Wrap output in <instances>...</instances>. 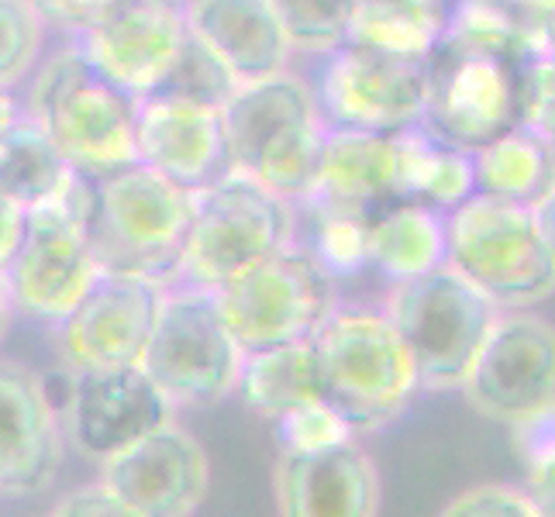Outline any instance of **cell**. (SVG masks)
Segmentation results:
<instances>
[{"label":"cell","mask_w":555,"mask_h":517,"mask_svg":"<svg viewBox=\"0 0 555 517\" xmlns=\"http://www.w3.org/2000/svg\"><path fill=\"white\" fill-rule=\"evenodd\" d=\"M49 46L52 31L31 0H0V90H22Z\"/></svg>","instance_id":"31"},{"label":"cell","mask_w":555,"mask_h":517,"mask_svg":"<svg viewBox=\"0 0 555 517\" xmlns=\"http://www.w3.org/2000/svg\"><path fill=\"white\" fill-rule=\"evenodd\" d=\"M383 314L408 345L421 390L446 393L463 390L501 311L469 280L438 266L425 276L393 283Z\"/></svg>","instance_id":"9"},{"label":"cell","mask_w":555,"mask_h":517,"mask_svg":"<svg viewBox=\"0 0 555 517\" xmlns=\"http://www.w3.org/2000/svg\"><path fill=\"white\" fill-rule=\"evenodd\" d=\"M414 4H425V8H435V11H446L452 8V0H414Z\"/></svg>","instance_id":"46"},{"label":"cell","mask_w":555,"mask_h":517,"mask_svg":"<svg viewBox=\"0 0 555 517\" xmlns=\"http://www.w3.org/2000/svg\"><path fill=\"white\" fill-rule=\"evenodd\" d=\"M163 283L101 273L76 308L52 324V341L69 373L139 366L159 314Z\"/></svg>","instance_id":"14"},{"label":"cell","mask_w":555,"mask_h":517,"mask_svg":"<svg viewBox=\"0 0 555 517\" xmlns=\"http://www.w3.org/2000/svg\"><path fill=\"white\" fill-rule=\"evenodd\" d=\"M49 517H135V514L114 501L101 483H93V487L73 490L69 496H63Z\"/></svg>","instance_id":"39"},{"label":"cell","mask_w":555,"mask_h":517,"mask_svg":"<svg viewBox=\"0 0 555 517\" xmlns=\"http://www.w3.org/2000/svg\"><path fill=\"white\" fill-rule=\"evenodd\" d=\"M73 166L49 131L22 111L0 128V194L22 210H31L63 194Z\"/></svg>","instance_id":"25"},{"label":"cell","mask_w":555,"mask_h":517,"mask_svg":"<svg viewBox=\"0 0 555 517\" xmlns=\"http://www.w3.org/2000/svg\"><path fill=\"white\" fill-rule=\"evenodd\" d=\"M235 90H238V80H235L232 73H228V66L204 42H197L194 35H186V42H183V49L177 55V63L169 66L166 80L159 83L156 93L224 111V104L232 101Z\"/></svg>","instance_id":"33"},{"label":"cell","mask_w":555,"mask_h":517,"mask_svg":"<svg viewBox=\"0 0 555 517\" xmlns=\"http://www.w3.org/2000/svg\"><path fill=\"white\" fill-rule=\"evenodd\" d=\"M276 442L280 452H321V449H335L356 442V431L346 417L332 411L324 400H311V404H300L294 411L280 414L276 421Z\"/></svg>","instance_id":"34"},{"label":"cell","mask_w":555,"mask_h":517,"mask_svg":"<svg viewBox=\"0 0 555 517\" xmlns=\"http://www.w3.org/2000/svg\"><path fill=\"white\" fill-rule=\"evenodd\" d=\"M308 80L328 128L397 135L421 125L428 60L341 42L332 52L314 55Z\"/></svg>","instance_id":"12"},{"label":"cell","mask_w":555,"mask_h":517,"mask_svg":"<svg viewBox=\"0 0 555 517\" xmlns=\"http://www.w3.org/2000/svg\"><path fill=\"white\" fill-rule=\"evenodd\" d=\"M22 111V90H0V128Z\"/></svg>","instance_id":"43"},{"label":"cell","mask_w":555,"mask_h":517,"mask_svg":"<svg viewBox=\"0 0 555 517\" xmlns=\"http://www.w3.org/2000/svg\"><path fill=\"white\" fill-rule=\"evenodd\" d=\"M294 55H324L346 42L356 0H270Z\"/></svg>","instance_id":"32"},{"label":"cell","mask_w":555,"mask_h":517,"mask_svg":"<svg viewBox=\"0 0 555 517\" xmlns=\"http://www.w3.org/2000/svg\"><path fill=\"white\" fill-rule=\"evenodd\" d=\"M35 11L42 14V22L55 38H73L80 35L87 22H93L111 0H31Z\"/></svg>","instance_id":"38"},{"label":"cell","mask_w":555,"mask_h":517,"mask_svg":"<svg viewBox=\"0 0 555 517\" xmlns=\"http://www.w3.org/2000/svg\"><path fill=\"white\" fill-rule=\"evenodd\" d=\"M300 210L297 201L232 169L215 186L194 194V221L166 283L218 286L232 283L280 248L297 245Z\"/></svg>","instance_id":"4"},{"label":"cell","mask_w":555,"mask_h":517,"mask_svg":"<svg viewBox=\"0 0 555 517\" xmlns=\"http://www.w3.org/2000/svg\"><path fill=\"white\" fill-rule=\"evenodd\" d=\"M438 517H534L525 487L480 483L455 493Z\"/></svg>","instance_id":"35"},{"label":"cell","mask_w":555,"mask_h":517,"mask_svg":"<svg viewBox=\"0 0 555 517\" xmlns=\"http://www.w3.org/2000/svg\"><path fill=\"white\" fill-rule=\"evenodd\" d=\"M390 139L397 201H414L449 215L476 194L473 152L442 142L425 125L404 128Z\"/></svg>","instance_id":"23"},{"label":"cell","mask_w":555,"mask_h":517,"mask_svg":"<svg viewBox=\"0 0 555 517\" xmlns=\"http://www.w3.org/2000/svg\"><path fill=\"white\" fill-rule=\"evenodd\" d=\"M446 35V11L414 0H356L346 42L428 60Z\"/></svg>","instance_id":"29"},{"label":"cell","mask_w":555,"mask_h":517,"mask_svg":"<svg viewBox=\"0 0 555 517\" xmlns=\"http://www.w3.org/2000/svg\"><path fill=\"white\" fill-rule=\"evenodd\" d=\"M22 232H25V210L0 194V270H4L8 259L14 256Z\"/></svg>","instance_id":"41"},{"label":"cell","mask_w":555,"mask_h":517,"mask_svg":"<svg viewBox=\"0 0 555 517\" xmlns=\"http://www.w3.org/2000/svg\"><path fill=\"white\" fill-rule=\"evenodd\" d=\"M525 125L542 139H555V55L539 52L528 63V104Z\"/></svg>","instance_id":"36"},{"label":"cell","mask_w":555,"mask_h":517,"mask_svg":"<svg viewBox=\"0 0 555 517\" xmlns=\"http://www.w3.org/2000/svg\"><path fill=\"white\" fill-rule=\"evenodd\" d=\"M235 393L248 411L266 421H276L286 411L321 400L311 338L262 352H245Z\"/></svg>","instance_id":"27"},{"label":"cell","mask_w":555,"mask_h":517,"mask_svg":"<svg viewBox=\"0 0 555 517\" xmlns=\"http://www.w3.org/2000/svg\"><path fill=\"white\" fill-rule=\"evenodd\" d=\"M190 35L204 42L238 83L294 66V49L270 0H186Z\"/></svg>","instance_id":"21"},{"label":"cell","mask_w":555,"mask_h":517,"mask_svg":"<svg viewBox=\"0 0 555 517\" xmlns=\"http://www.w3.org/2000/svg\"><path fill=\"white\" fill-rule=\"evenodd\" d=\"M101 487L135 517H194L210 490V458L173 421L101 463Z\"/></svg>","instance_id":"16"},{"label":"cell","mask_w":555,"mask_h":517,"mask_svg":"<svg viewBox=\"0 0 555 517\" xmlns=\"http://www.w3.org/2000/svg\"><path fill=\"white\" fill-rule=\"evenodd\" d=\"M446 266V215L414 201H390L370 218V273L387 286Z\"/></svg>","instance_id":"24"},{"label":"cell","mask_w":555,"mask_h":517,"mask_svg":"<svg viewBox=\"0 0 555 517\" xmlns=\"http://www.w3.org/2000/svg\"><path fill=\"white\" fill-rule=\"evenodd\" d=\"M232 169L300 201L314 180L324 125L308 76L294 66L256 83H238L221 111Z\"/></svg>","instance_id":"3"},{"label":"cell","mask_w":555,"mask_h":517,"mask_svg":"<svg viewBox=\"0 0 555 517\" xmlns=\"http://www.w3.org/2000/svg\"><path fill=\"white\" fill-rule=\"evenodd\" d=\"M93 186L98 180L73 169L60 197L25 210L22 242L0 270V283L17 318L52 328L104 273L87 238Z\"/></svg>","instance_id":"6"},{"label":"cell","mask_w":555,"mask_h":517,"mask_svg":"<svg viewBox=\"0 0 555 517\" xmlns=\"http://www.w3.org/2000/svg\"><path fill=\"white\" fill-rule=\"evenodd\" d=\"M186 35V0H111L73 38L111 83L142 101L159 90Z\"/></svg>","instance_id":"15"},{"label":"cell","mask_w":555,"mask_h":517,"mask_svg":"<svg viewBox=\"0 0 555 517\" xmlns=\"http://www.w3.org/2000/svg\"><path fill=\"white\" fill-rule=\"evenodd\" d=\"M321 400L356 435L390 428L421 393L414 359L390 318L373 308H335L311 335Z\"/></svg>","instance_id":"2"},{"label":"cell","mask_w":555,"mask_h":517,"mask_svg":"<svg viewBox=\"0 0 555 517\" xmlns=\"http://www.w3.org/2000/svg\"><path fill=\"white\" fill-rule=\"evenodd\" d=\"M11 321H14V311H11V300H8V294H4V283H0V341L8 338Z\"/></svg>","instance_id":"44"},{"label":"cell","mask_w":555,"mask_h":517,"mask_svg":"<svg viewBox=\"0 0 555 517\" xmlns=\"http://www.w3.org/2000/svg\"><path fill=\"white\" fill-rule=\"evenodd\" d=\"M531 55L442 35L428 55L421 125L466 152L525 125Z\"/></svg>","instance_id":"8"},{"label":"cell","mask_w":555,"mask_h":517,"mask_svg":"<svg viewBox=\"0 0 555 517\" xmlns=\"http://www.w3.org/2000/svg\"><path fill=\"white\" fill-rule=\"evenodd\" d=\"M135 148L142 166L156 169L186 194H201L232 172L221 111L166 93H149L139 101Z\"/></svg>","instance_id":"19"},{"label":"cell","mask_w":555,"mask_h":517,"mask_svg":"<svg viewBox=\"0 0 555 517\" xmlns=\"http://www.w3.org/2000/svg\"><path fill=\"white\" fill-rule=\"evenodd\" d=\"M22 104L87 177L139 163V98L93 66L76 38H55L22 87Z\"/></svg>","instance_id":"1"},{"label":"cell","mask_w":555,"mask_h":517,"mask_svg":"<svg viewBox=\"0 0 555 517\" xmlns=\"http://www.w3.org/2000/svg\"><path fill=\"white\" fill-rule=\"evenodd\" d=\"M545 52L555 55V8L548 11V22H545Z\"/></svg>","instance_id":"45"},{"label":"cell","mask_w":555,"mask_h":517,"mask_svg":"<svg viewBox=\"0 0 555 517\" xmlns=\"http://www.w3.org/2000/svg\"><path fill=\"white\" fill-rule=\"evenodd\" d=\"M300 201L376 215L383 204L397 201L393 183V139L373 131L328 128L318 156L314 180Z\"/></svg>","instance_id":"22"},{"label":"cell","mask_w":555,"mask_h":517,"mask_svg":"<svg viewBox=\"0 0 555 517\" xmlns=\"http://www.w3.org/2000/svg\"><path fill=\"white\" fill-rule=\"evenodd\" d=\"M531 215H534V221H539V232H542L548 253L555 259V186L548 190V194L539 204H531Z\"/></svg>","instance_id":"42"},{"label":"cell","mask_w":555,"mask_h":517,"mask_svg":"<svg viewBox=\"0 0 555 517\" xmlns=\"http://www.w3.org/2000/svg\"><path fill=\"white\" fill-rule=\"evenodd\" d=\"M528 4H534V8H555V0H528Z\"/></svg>","instance_id":"47"},{"label":"cell","mask_w":555,"mask_h":517,"mask_svg":"<svg viewBox=\"0 0 555 517\" xmlns=\"http://www.w3.org/2000/svg\"><path fill=\"white\" fill-rule=\"evenodd\" d=\"M273 493L280 517H376L383 483L356 438L321 452H280Z\"/></svg>","instance_id":"20"},{"label":"cell","mask_w":555,"mask_h":517,"mask_svg":"<svg viewBox=\"0 0 555 517\" xmlns=\"http://www.w3.org/2000/svg\"><path fill=\"white\" fill-rule=\"evenodd\" d=\"M63 463V417L35 370L0 359V496L22 501L52 487Z\"/></svg>","instance_id":"18"},{"label":"cell","mask_w":555,"mask_h":517,"mask_svg":"<svg viewBox=\"0 0 555 517\" xmlns=\"http://www.w3.org/2000/svg\"><path fill=\"white\" fill-rule=\"evenodd\" d=\"M215 294L242 352L308 341L338 308V283L304 245L280 248Z\"/></svg>","instance_id":"11"},{"label":"cell","mask_w":555,"mask_h":517,"mask_svg":"<svg viewBox=\"0 0 555 517\" xmlns=\"http://www.w3.org/2000/svg\"><path fill=\"white\" fill-rule=\"evenodd\" d=\"M177 408L145 376L142 366L87 370L73 373L66 400V431L90 463H107L111 455L142 442L145 435L173 425Z\"/></svg>","instance_id":"17"},{"label":"cell","mask_w":555,"mask_h":517,"mask_svg":"<svg viewBox=\"0 0 555 517\" xmlns=\"http://www.w3.org/2000/svg\"><path fill=\"white\" fill-rule=\"evenodd\" d=\"M242 349L228 332L218 294L207 286L163 283L159 314L139 359L145 376L180 408H215L235 393Z\"/></svg>","instance_id":"10"},{"label":"cell","mask_w":555,"mask_h":517,"mask_svg":"<svg viewBox=\"0 0 555 517\" xmlns=\"http://www.w3.org/2000/svg\"><path fill=\"white\" fill-rule=\"evenodd\" d=\"M446 266L496 311H531L555 294V259L525 204L473 194L449 210Z\"/></svg>","instance_id":"7"},{"label":"cell","mask_w":555,"mask_h":517,"mask_svg":"<svg viewBox=\"0 0 555 517\" xmlns=\"http://www.w3.org/2000/svg\"><path fill=\"white\" fill-rule=\"evenodd\" d=\"M548 11L552 8H534L528 0H452L446 35L518 55H539L545 52Z\"/></svg>","instance_id":"28"},{"label":"cell","mask_w":555,"mask_h":517,"mask_svg":"<svg viewBox=\"0 0 555 517\" xmlns=\"http://www.w3.org/2000/svg\"><path fill=\"white\" fill-rule=\"evenodd\" d=\"M300 232L297 245L321 262V270L335 283L370 273V218L362 210L332 207L318 201H297Z\"/></svg>","instance_id":"30"},{"label":"cell","mask_w":555,"mask_h":517,"mask_svg":"<svg viewBox=\"0 0 555 517\" xmlns=\"http://www.w3.org/2000/svg\"><path fill=\"white\" fill-rule=\"evenodd\" d=\"M511 428H514V445H518L525 469L548 463L555 455V400L548 408L534 411L531 417L518 421V425H511Z\"/></svg>","instance_id":"37"},{"label":"cell","mask_w":555,"mask_h":517,"mask_svg":"<svg viewBox=\"0 0 555 517\" xmlns=\"http://www.w3.org/2000/svg\"><path fill=\"white\" fill-rule=\"evenodd\" d=\"M87 238L104 273L166 283L177 270L194 221V194L169 183L156 169L131 163L93 177Z\"/></svg>","instance_id":"5"},{"label":"cell","mask_w":555,"mask_h":517,"mask_svg":"<svg viewBox=\"0 0 555 517\" xmlns=\"http://www.w3.org/2000/svg\"><path fill=\"white\" fill-rule=\"evenodd\" d=\"M476 414L518 425L555 400V324L534 311H501L463 383Z\"/></svg>","instance_id":"13"},{"label":"cell","mask_w":555,"mask_h":517,"mask_svg":"<svg viewBox=\"0 0 555 517\" xmlns=\"http://www.w3.org/2000/svg\"><path fill=\"white\" fill-rule=\"evenodd\" d=\"M525 493L534 507V517H555V455L548 463L528 469Z\"/></svg>","instance_id":"40"},{"label":"cell","mask_w":555,"mask_h":517,"mask_svg":"<svg viewBox=\"0 0 555 517\" xmlns=\"http://www.w3.org/2000/svg\"><path fill=\"white\" fill-rule=\"evenodd\" d=\"M476 194L511 201V204H539L555 186V152L548 139L528 125L487 142L473 152Z\"/></svg>","instance_id":"26"}]
</instances>
